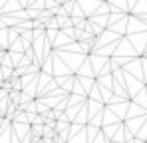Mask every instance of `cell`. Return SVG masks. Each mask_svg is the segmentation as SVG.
Wrapping results in <instances>:
<instances>
[{
  "label": "cell",
  "mask_w": 147,
  "mask_h": 143,
  "mask_svg": "<svg viewBox=\"0 0 147 143\" xmlns=\"http://www.w3.org/2000/svg\"><path fill=\"white\" fill-rule=\"evenodd\" d=\"M12 82H10V88H12V92H22V80L20 78H10Z\"/></svg>",
  "instance_id": "cell-1"
}]
</instances>
